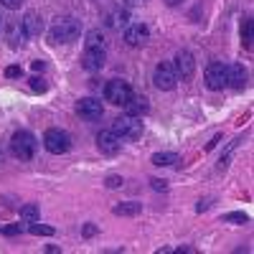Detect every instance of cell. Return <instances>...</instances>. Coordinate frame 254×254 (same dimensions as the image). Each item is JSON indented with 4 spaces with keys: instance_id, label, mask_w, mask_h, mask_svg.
<instances>
[{
    "instance_id": "cell-1",
    "label": "cell",
    "mask_w": 254,
    "mask_h": 254,
    "mask_svg": "<svg viewBox=\"0 0 254 254\" xmlns=\"http://www.w3.org/2000/svg\"><path fill=\"white\" fill-rule=\"evenodd\" d=\"M36 150H38V140H36L33 132H28V130L13 132V137H10V153H13L15 158L31 160V158L36 155Z\"/></svg>"
},
{
    "instance_id": "cell-2",
    "label": "cell",
    "mask_w": 254,
    "mask_h": 254,
    "mask_svg": "<svg viewBox=\"0 0 254 254\" xmlns=\"http://www.w3.org/2000/svg\"><path fill=\"white\" fill-rule=\"evenodd\" d=\"M79 33H81V23L76 18H59L56 23L51 26V41L54 44H69V41H74V38H79Z\"/></svg>"
},
{
    "instance_id": "cell-3",
    "label": "cell",
    "mask_w": 254,
    "mask_h": 254,
    "mask_svg": "<svg viewBox=\"0 0 254 254\" xmlns=\"http://www.w3.org/2000/svg\"><path fill=\"white\" fill-rule=\"evenodd\" d=\"M112 132L127 140H137L142 137V117H132V115H122L115 120L112 125Z\"/></svg>"
},
{
    "instance_id": "cell-4",
    "label": "cell",
    "mask_w": 254,
    "mask_h": 254,
    "mask_svg": "<svg viewBox=\"0 0 254 254\" xmlns=\"http://www.w3.org/2000/svg\"><path fill=\"white\" fill-rule=\"evenodd\" d=\"M104 99L110 104H115V107H125V104L132 99V87L122 79H112L107 87H104Z\"/></svg>"
},
{
    "instance_id": "cell-5",
    "label": "cell",
    "mask_w": 254,
    "mask_h": 254,
    "mask_svg": "<svg viewBox=\"0 0 254 254\" xmlns=\"http://www.w3.org/2000/svg\"><path fill=\"white\" fill-rule=\"evenodd\" d=\"M44 147L49 153L54 155H64V153H69L71 150V137L66 130H59V127H54V130H49L44 135Z\"/></svg>"
},
{
    "instance_id": "cell-6",
    "label": "cell",
    "mask_w": 254,
    "mask_h": 254,
    "mask_svg": "<svg viewBox=\"0 0 254 254\" xmlns=\"http://www.w3.org/2000/svg\"><path fill=\"white\" fill-rule=\"evenodd\" d=\"M153 81H155V87H158L160 92H171L176 84H178V74H176V69H173V64H168V61L158 64L155 71H153Z\"/></svg>"
},
{
    "instance_id": "cell-7",
    "label": "cell",
    "mask_w": 254,
    "mask_h": 254,
    "mask_svg": "<svg viewBox=\"0 0 254 254\" xmlns=\"http://www.w3.org/2000/svg\"><path fill=\"white\" fill-rule=\"evenodd\" d=\"M203 76H206V87L214 89V92L229 87V81H226V64L224 61H211L208 66H206V74Z\"/></svg>"
},
{
    "instance_id": "cell-8",
    "label": "cell",
    "mask_w": 254,
    "mask_h": 254,
    "mask_svg": "<svg viewBox=\"0 0 254 254\" xmlns=\"http://www.w3.org/2000/svg\"><path fill=\"white\" fill-rule=\"evenodd\" d=\"M97 147L102 150V155H117L120 147H122V137L115 135L112 130H102L97 135Z\"/></svg>"
},
{
    "instance_id": "cell-9",
    "label": "cell",
    "mask_w": 254,
    "mask_h": 254,
    "mask_svg": "<svg viewBox=\"0 0 254 254\" xmlns=\"http://www.w3.org/2000/svg\"><path fill=\"white\" fill-rule=\"evenodd\" d=\"M76 112H79L84 120L97 122V120H102V115H104V107H102V102H99V99H94V97H87V99H81V102L76 104Z\"/></svg>"
},
{
    "instance_id": "cell-10",
    "label": "cell",
    "mask_w": 254,
    "mask_h": 254,
    "mask_svg": "<svg viewBox=\"0 0 254 254\" xmlns=\"http://www.w3.org/2000/svg\"><path fill=\"white\" fill-rule=\"evenodd\" d=\"M173 69H176V74H178L181 79H190V76H193L196 61H193V56H190V51H178V54H176Z\"/></svg>"
},
{
    "instance_id": "cell-11",
    "label": "cell",
    "mask_w": 254,
    "mask_h": 254,
    "mask_svg": "<svg viewBox=\"0 0 254 254\" xmlns=\"http://www.w3.org/2000/svg\"><path fill=\"white\" fill-rule=\"evenodd\" d=\"M104 61H107V54H104V49H87L81 56V66L87 71H99L104 66Z\"/></svg>"
},
{
    "instance_id": "cell-12",
    "label": "cell",
    "mask_w": 254,
    "mask_h": 254,
    "mask_svg": "<svg viewBox=\"0 0 254 254\" xmlns=\"http://www.w3.org/2000/svg\"><path fill=\"white\" fill-rule=\"evenodd\" d=\"M247 69L242 66V64H226V81H229V87H234V89H244L247 87Z\"/></svg>"
},
{
    "instance_id": "cell-13",
    "label": "cell",
    "mask_w": 254,
    "mask_h": 254,
    "mask_svg": "<svg viewBox=\"0 0 254 254\" xmlns=\"http://www.w3.org/2000/svg\"><path fill=\"white\" fill-rule=\"evenodd\" d=\"M147 36H150V31H147L145 23H132V26L125 28V41H127L130 46H140Z\"/></svg>"
},
{
    "instance_id": "cell-14",
    "label": "cell",
    "mask_w": 254,
    "mask_h": 254,
    "mask_svg": "<svg viewBox=\"0 0 254 254\" xmlns=\"http://www.w3.org/2000/svg\"><path fill=\"white\" fill-rule=\"evenodd\" d=\"M20 26H23V31H26L28 38L31 36H41V33H44V18L31 10V13H26L23 20H20Z\"/></svg>"
},
{
    "instance_id": "cell-15",
    "label": "cell",
    "mask_w": 254,
    "mask_h": 254,
    "mask_svg": "<svg viewBox=\"0 0 254 254\" xmlns=\"http://www.w3.org/2000/svg\"><path fill=\"white\" fill-rule=\"evenodd\" d=\"M125 110H127V115H132V117H142L147 110H150V104H147L145 97H135L132 94V99L125 104Z\"/></svg>"
},
{
    "instance_id": "cell-16",
    "label": "cell",
    "mask_w": 254,
    "mask_h": 254,
    "mask_svg": "<svg viewBox=\"0 0 254 254\" xmlns=\"http://www.w3.org/2000/svg\"><path fill=\"white\" fill-rule=\"evenodd\" d=\"M150 163H153V165H158V168H165V165H176V163H178V153H173V150L155 153V155L150 158Z\"/></svg>"
},
{
    "instance_id": "cell-17",
    "label": "cell",
    "mask_w": 254,
    "mask_h": 254,
    "mask_svg": "<svg viewBox=\"0 0 254 254\" xmlns=\"http://www.w3.org/2000/svg\"><path fill=\"white\" fill-rule=\"evenodd\" d=\"M23 38H28L23 26H20V23H8V41H10V46L23 44Z\"/></svg>"
},
{
    "instance_id": "cell-18",
    "label": "cell",
    "mask_w": 254,
    "mask_h": 254,
    "mask_svg": "<svg viewBox=\"0 0 254 254\" xmlns=\"http://www.w3.org/2000/svg\"><path fill=\"white\" fill-rule=\"evenodd\" d=\"M140 211H142V203H135V201L115 206V214H117V216H137Z\"/></svg>"
},
{
    "instance_id": "cell-19",
    "label": "cell",
    "mask_w": 254,
    "mask_h": 254,
    "mask_svg": "<svg viewBox=\"0 0 254 254\" xmlns=\"http://www.w3.org/2000/svg\"><path fill=\"white\" fill-rule=\"evenodd\" d=\"M28 231H31V234H36V237H54V226H46V224H38V221H31Z\"/></svg>"
},
{
    "instance_id": "cell-20",
    "label": "cell",
    "mask_w": 254,
    "mask_h": 254,
    "mask_svg": "<svg viewBox=\"0 0 254 254\" xmlns=\"http://www.w3.org/2000/svg\"><path fill=\"white\" fill-rule=\"evenodd\" d=\"M87 49H104V36L99 31H89L87 33Z\"/></svg>"
},
{
    "instance_id": "cell-21",
    "label": "cell",
    "mask_w": 254,
    "mask_h": 254,
    "mask_svg": "<svg viewBox=\"0 0 254 254\" xmlns=\"http://www.w3.org/2000/svg\"><path fill=\"white\" fill-rule=\"evenodd\" d=\"M110 26H115V28H120V26H127V13L122 10V8H117L115 13H110V20H107Z\"/></svg>"
},
{
    "instance_id": "cell-22",
    "label": "cell",
    "mask_w": 254,
    "mask_h": 254,
    "mask_svg": "<svg viewBox=\"0 0 254 254\" xmlns=\"http://www.w3.org/2000/svg\"><path fill=\"white\" fill-rule=\"evenodd\" d=\"M20 219H26L28 224L31 221H38V206H33V203L23 206V208H20Z\"/></svg>"
},
{
    "instance_id": "cell-23",
    "label": "cell",
    "mask_w": 254,
    "mask_h": 254,
    "mask_svg": "<svg viewBox=\"0 0 254 254\" xmlns=\"http://www.w3.org/2000/svg\"><path fill=\"white\" fill-rule=\"evenodd\" d=\"M224 221H229V224H247L249 216H247V214H239V211H231V214L224 216Z\"/></svg>"
},
{
    "instance_id": "cell-24",
    "label": "cell",
    "mask_w": 254,
    "mask_h": 254,
    "mask_svg": "<svg viewBox=\"0 0 254 254\" xmlns=\"http://www.w3.org/2000/svg\"><path fill=\"white\" fill-rule=\"evenodd\" d=\"M31 89H33V92H46L49 87H46V81H44V79L33 76V79H31Z\"/></svg>"
},
{
    "instance_id": "cell-25",
    "label": "cell",
    "mask_w": 254,
    "mask_h": 254,
    "mask_svg": "<svg viewBox=\"0 0 254 254\" xmlns=\"http://www.w3.org/2000/svg\"><path fill=\"white\" fill-rule=\"evenodd\" d=\"M0 231H3L5 237H15V234H20V231H23V226H20V224H13V226H3Z\"/></svg>"
},
{
    "instance_id": "cell-26",
    "label": "cell",
    "mask_w": 254,
    "mask_h": 254,
    "mask_svg": "<svg viewBox=\"0 0 254 254\" xmlns=\"http://www.w3.org/2000/svg\"><path fill=\"white\" fill-rule=\"evenodd\" d=\"M242 38H244V46L252 49V33H249V20H244V26H242Z\"/></svg>"
},
{
    "instance_id": "cell-27",
    "label": "cell",
    "mask_w": 254,
    "mask_h": 254,
    "mask_svg": "<svg viewBox=\"0 0 254 254\" xmlns=\"http://www.w3.org/2000/svg\"><path fill=\"white\" fill-rule=\"evenodd\" d=\"M0 5H5L8 10H18L20 5H23V0H0Z\"/></svg>"
},
{
    "instance_id": "cell-28",
    "label": "cell",
    "mask_w": 254,
    "mask_h": 254,
    "mask_svg": "<svg viewBox=\"0 0 254 254\" xmlns=\"http://www.w3.org/2000/svg\"><path fill=\"white\" fill-rule=\"evenodd\" d=\"M5 76L8 79H18V76H23V69H20V66H8L5 69Z\"/></svg>"
},
{
    "instance_id": "cell-29",
    "label": "cell",
    "mask_w": 254,
    "mask_h": 254,
    "mask_svg": "<svg viewBox=\"0 0 254 254\" xmlns=\"http://www.w3.org/2000/svg\"><path fill=\"white\" fill-rule=\"evenodd\" d=\"M150 186H153V190H165V188H168V181H163V178H153Z\"/></svg>"
},
{
    "instance_id": "cell-30",
    "label": "cell",
    "mask_w": 254,
    "mask_h": 254,
    "mask_svg": "<svg viewBox=\"0 0 254 254\" xmlns=\"http://www.w3.org/2000/svg\"><path fill=\"white\" fill-rule=\"evenodd\" d=\"M122 186V178L120 176H110L107 178V188H120Z\"/></svg>"
},
{
    "instance_id": "cell-31",
    "label": "cell",
    "mask_w": 254,
    "mask_h": 254,
    "mask_svg": "<svg viewBox=\"0 0 254 254\" xmlns=\"http://www.w3.org/2000/svg\"><path fill=\"white\" fill-rule=\"evenodd\" d=\"M92 234H97V226L94 224H87V226H84V237H92Z\"/></svg>"
},
{
    "instance_id": "cell-32",
    "label": "cell",
    "mask_w": 254,
    "mask_h": 254,
    "mask_svg": "<svg viewBox=\"0 0 254 254\" xmlns=\"http://www.w3.org/2000/svg\"><path fill=\"white\" fill-rule=\"evenodd\" d=\"M44 66H46L44 61H33V69H36V71H44Z\"/></svg>"
},
{
    "instance_id": "cell-33",
    "label": "cell",
    "mask_w": 254,
    "mask_h": 254,
    "mask_svg": "<svg viewBox=\"0 0 254 254\" xmlns=\"http://www.w3.org/2000/svg\"><path fill=\"white\" fill-rule=\"evenodd\" d=\"M125 5H140V3H145V0H122Z\"/></svg>"
},
{
    "instance_id": "cell-34",
    "label": "cell",
    "mask_w": 254,
    "mask_h": 254,
    "mask_svg": "<svg viewBox=\"0 0 254 254\" xmlns=\"http://www.w3.org/2000/svg\"><path fill=\"white\" fill-rule=\"evenodd\" d=\"M0 26H3V18H0Z\"/></svg>"
}]
</instances>
